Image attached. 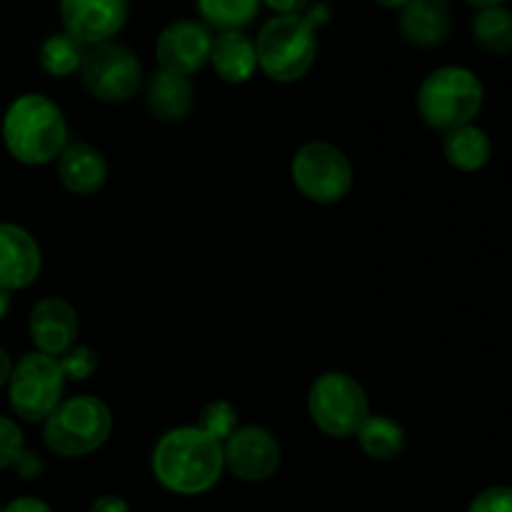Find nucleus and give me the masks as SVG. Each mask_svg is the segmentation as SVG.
<instances>
[{
  "label": "nucleus",
  "mask_w": 512,
  "mask_h": 512,
  "mask_svg": "<svg viewBox=\"0 0 512 512\" xmlns=\"http://www.w3.org/2000/svg\"><path fill=\"white\" fill-rule=\"evenodd\" d=\"M150 470L163 490L183 498L205 495L225 473L223 443L198 425H180L158 438L150 453Z\"/></svg>",
  "instance_id": "obj_1"
},
{
  "label": "nucleus",
  "mask_w": 512,
  "mask_h": 512,
  "mask_svg": "<svg viewBox=\"0 0 512 512\" xmlns=\"http://www.w3.org/2000/svg\"><path fill=\"white\" fill-rule=\"evenodd\" d=\"M0 135L10 158L30 168L55 163L70 143L63 110L43 93L18 95L5 110Z\"/></svg>",
  "instance_id": "obj_2"
},
{
  "label": "nucleus",
  "mask_w": 512,
  "mask_h": 512,
  "mask_svg": "<svg viewBox=\"0 0 512 512\" xmlns=\"http://www.w3.org/2000/svg\"><path fill=\"white\" fill-rule=\"evenodd\" d=\"M330 10L318 3L308 13L275 15L255 38L258 70L273 83H295L305 78L318 58V28L328 23Z\"/></svg>",
  "instance_id": "obj_3"
},
{
  "label": "nucleus",
  "mask_w": 512,
  "mask_h": 512,
  "mask_svg": "<svg viewBox=\"0 0 512 512\" xmlns=\"http://www.w3.org/2000/svg\"><path fill=\"white\" fill-rule=\"evenodd\" d=\"M485 100V88L473 70L463 65H443L433 70L418 88V113L428 128L450 133L473 123Z\"/></svg>",
  "instance_id": "obj_4"
},
{
  "label": "nucleus",
  "mask_w": 512,
  "mask_h": 512,
  "mask_svg": "<svg viewBox=\"0 0 512 512\" xmlns=\"http://www.w3.org/2000/svg\"><path fill=\"white\" fill-rule=\"evenodd\" d=\"M113 433V413L98 395H73L43 423V443L60 458H85L103 448Z\"/></svg>",
  "instance_id": "obj_5"
},
{
  "label": "nucleus",
  "mask_w": 512,
  "mask_h": 512,
  "mask_svg": "<svg viewBox=\"0 0 512 512\" xmlns=\"http://www.w3.org/2000/svg\"><path fill=\"white\" fill-rule=\"evenodd\" d=\"M308 415L315 428L330 438H355L370 415L368 393L350 373L328 370L310 385Z\"/></svg>",
  "instance_id": "obj_6"
},
{
  "label": "nucleus",
  "mask_w": 512,
  "mask_h": 512,
  "mask_svg": "<svg viewBox=\"0 0 512 512\" xmlns=\"http://www.w3.org/2000/svg\"><path fill=\"white\" fill-rule=\"evenodd\" d=\"M290 178L305 200L315 205H335L348 198L355 175L348 155L338 145L310 140L295 150Z\"/></svg>",
  "instance_id": "obj_7"
},
{
  "label": "nucleus",
  "mask_w": 512,
  "mask_h": 512,
  "mask_svg": "<svg viewBox=\"0 0 512 512\" xmlns=\"http://www.w3.org/2000/svg\"><path fill=\"white\" fill-rule=\"evenodd\" d=\"M65 373L60 360L33 350L13 365L8 378V403L25 423H45L48 415L63 403Z\"/></svg>",
  "instance_id": "obj_8"
},
{
  "label": "nucleus",
  "mask_w": 512,
  "mask_h": 512,
  "mask_svg": "<svg viewBox=\"0 0 512 512\" xmlns=\"http://www.w3.org/2000/svg\"><path fill=\"white\" fill-rule=\"evenodd\" d=\"M80 78L88 93L103 103H128L143 88V68L138 55L113 40L90 45L85 50Z\"/></svg>",
  "instance_id": "obj_9"
},
{
  "label": "nucleus",
  "mask_w": 512,
  "mask_h": 512,
  "mask_svg": "<svg viewBox=\"0 0 512 512\" xmlns=\"http://www.w3.org/2000/svg\"><path fill=\"white\" fill-rule=\"evenodd\" d=\"M225 470L243 483H265L278 473L283 448L263 425H243L223 443Z\"/></svg>",
  "instance_id": "obj_10"
},
{
  "label": "nucleus",
  "mask_w": 512,
  "mask_h": 512,
  "mask_svg": "<svg viewBox=\"0 0 512 512\" xmlns=\"http://www.w3.org/2000/svg\"><path fill=\"white\" fill-rule=\"evenodd\" d=\"M213 40V30L200 20H175L165 25L155 40V58L160 70L183 78L200 73L205 65H210Z\"/></svg>",
  "instance_id": "obj_11"
},
{
  "label": "nucleus",
  "mask_w": 512,
  "mask_h": 512,
  "mask_svg": "<svg viewBox=\"0 0 512 512\" xmlns=\"http://www.w3.org/2000/svg\"><path fill=\"white\" fill-rule=\"evenodd\" d=\"M65 33L83 45L113 40L128 20V0H60Z\"/></svg>",
  "instance_id": "obj_12"
},
{
  "label": "nucleus",
  "mask_w": 512,
  "mask_h": 512,
  "mask_svg": "<svg viewBox=\"0 0 512 512\" xmlns=\"http://www.w3.org/2000/svg\"><path fill=\"white\" fill-rule=\"evenodd\" d=\"M80 333L78 310L60 295H48L40 298L33 305L28 315V335L33 340L35 350L45 355H60L68 353L75 345Z\"/></svg>",
  "instance_id": "obj_13"
},
{
  "label": "nucleus",
  "mask_w": 512,
  "mask_h": 512,
  "mask_svg": "<svg viewBox=\"0 0 512 512\" xmlns=\"http://www.w3.org/2000/svg\"><path fill=\"white\" fill-rule=\"evenodd\" d=\"M43 253L30 230L15 223H0V288L25 290L38 280Z\"/></svg>",
  "instance_id": "obj_14"
},
{
  "label": "nucleus",
  "mask_w": 512,
  "mask_h": 512,
  "mask_svg": "<svg viewBox=\"0 0 512 512\" xmlns=\"http://www.w3.org/2000/svg\"><path fill=\"white\" fill-rule=\"evenodd\" d=\"M58 168V178L63 188L73 195H98L108 183V160L100 153L95 145L80 143V140H70L63 148V153L55 160Z\"/></svg>",
  "instance_id": "obj_15"
},
{
  "label": "nucleus",
  "mask_w": 512,
  "mask_h": 512,
  "mask_svg": "<svg viewBox=\"0 0 512 512\" xmlns=\"http://www.w3.org/2000/svg\"><path fill=\"white\" fill-rule=\"evenodd\" d=\"M453 30L448 0H408L400 8V33L415 48H435Z\"/></svg>",
  "instance_id": "obj_16"
},
{
  "label": "nucleus",
  "mask_w": 512,
  "mask_h": 512,
  "mask_svg": "<svg viewBox=\"0 0 512 512\" xmlns=\"http://www.w3.org/2000/svg\"><path fill=\"white\" fill-rule=\"evenodd\" d=\"M195 103V90L190 78L158 70L145 83V105L148 113L160 123H180L190 115Z\"/></svg>",
  "instance_id": "obj_17"
},
{
  "label": "nucleus",
  "mask_w": 512,
  "mask_h": 512,
  "mask_svg": "<svg viewBox=\"0 0 512 512\" xmlns=\"http://www.w3.org/2000/svg\"><path fill=\"white\" fill-rule=\"evenodd\" d=\"M210 65L215 75L228 85H243L258 70V50L255 40L248 38L243 30H230L220 33L213 40V53H210Z\"/></svg>",
  "instance_id": "obj_18"
},
{
  "label": "nucleus",
  "mask_w": 512,
  "mask_h": 512,
  "mask_svg": "<svg viewBox=\"0 0 512 512\" xmlns=\"http://www.w3.org/2000/svg\"><path fill=\"white\" fill-rule=\"evenodd\" d=\"M443 155L460 173H478L493 158V143L483 128L468 123L445 133Z\"/></svg>",
  "instance_id": "obj_19"
},
{
  "label": "nucleus",
  "mask_w": 512,
  "mask_h": 512,
  "mask_svg": "<svg viewBox=\"0 0 512 512\" xmlns=\"http://www.w3.org/2000/svg\"><path fill=\"white\" fill-rule=\"evenodd\" d=\"M358 445L370 460H378V463H390V460L400 458L405 450V430L398 420L388 418V415H368V420L363 423V428L358 430Z\"/></svg>",
  "instance_id": "obj_20"
},
{
  "label": "nucleus",
  "mask_w": 512,
  "mask_h": 512,
  "mask_svg": "<svg viewBox=\"0 0 512 512\" xmlns=\"http://www.w3.org/2000/svg\"><path fill=\"white\" fill-rule=\"evenodd\" d=\"M195 3L203 23L220 33L248 28L260 10V0H195Z\"/></svg>",
  "instance_id": "obj_21"
},
{
  "label": "nucleus",
  "mask_w": 512,
  "mask_h": 512,
  "mask_svg": "<svg viewBox=\"0 0 512 512\" xmlns=\"http://www.w3.org/2000/svg\"><path fill=\"white\" fill-rule=\"evenodd\" d=\"M85 50L88 45H83L80 40H75L73 35L55 33L40 45V65L48 75L53 78H68V75L80 73V65H83Z\"/></svg>",
  "instance_id": "obj_22"
},
{
  "label": "nucleus",
  "mask_w": 512,
  "mask_h": 512,
  "mask_svg": "<svg viewBox=\"0 0 512 512\" xmlns=\"http://www.w3.org/2000/svg\"><path fill=\"white\" fill-rule=\"evenodd\" d=\"M473 35L483 50L505 55L512 50V13L508 8H480L473 20Z\"/></svg>",
  "instance_id": "obj_23"
},
{
  "label": "nucleus",
  "mask_w": 512,
  "mask_h": 512,
  "mask_svg": "<svg viewBox=\"0 0 512 512\" xmlns=\"http://www.w3.org/2000/svg\"><path fill=\"white\" fill-rule=\"evenodd\" d=\"M198 428L215 438L218 443H225L235 430L240 428V413L228 400H210L203 405L198 415Z\"/></svg>",
  "instance_id": "obj_24"
},
{
  "label": "nucleus",
  "mask_w": 512,
  "mask_h": 512,
  "mask_svg": "<svg viewBox=\"0 0 512 512\" xmlns=\"http://www.w3.org/2000/svg\"><path fill=\"white\" fill-rule=\"evenodd\" d=\"M60 368H63L65 380H73V383H85L88 378H93L98 373L100 358L90 345L75 343L73 348L65 355H60Z\"/></svg>",
  "instance_id": "obj_25"
},
{
  "label": "nucleus",
  "mask_w": 512,
  "mask_h": 512,
  "mask_svg": "<svg viewBox=\"0 0 512 512\" xmlns=\"http://www.w3.org/2000/svg\"><path fill=\"white\" fill-rule=\"evenodd\" d=\"M25 450V438L23 430L15 420L0 415V470L13 468L15 460L20 458V453Z\"/></svg>",
  "instance_id": "obj_26"
},
{
  "label": "nucleus",
  "mask_w": 512,
  "mask_h": 512,
  "mask_svg": "<svg viewBox=\"0 0 512 512\" xmlns=\"http://www.w3.org/2000/svg\"><path fill=\"white\" fill-rule=\"evenodd\" d=\"M468 512H512V488L510 485H495L475 495Z\"/></svg>",
  "instance_id": "obj_27"
},
{
  "label": "nucleus",
  "mask_w": 512,
  "mask_h": 512,
  "mask_svg": "<svg viewBox=\"0 0 512 512\" xmlns=\"http://www.w3.org/2000/svg\"><path fill=\"white\" fill-rule=\"evenodd\" d=\"M13 470H15V475H18V478L38 480L40 475L45 473V463H43V458H40L38 453H30V450H23V453H20V458L15 460Z\"/></svg>",
  "instance_id": "obj_28"
},
{
  "label": "nucleus",
  "mask_w": 512,
  "mask_h": 512,
  "mask_svg": "<svg viewBox=\"0 0 512 512\" xmlns=\"http://www.w3.org/2000/svg\"><path fill=\"white\" fill-rule=\"evenodd\" d=\"M3 512H53V508L35 495H20V498L10 500Z\"/></svg>",
  "instance_id": "obj_29"
},
{
  "label": "nucleus",
  "mask_w": 512,
  "mask_h": 512,
  "mask_svg": "<svg viewBox=\"0 0 512 512\" xmlns=\"http://www.w3.org/2000/svg\"><path fill=\"white\" fill-rule=\"evenodd\" d=\"M88 512H133L130 510V503L125 498H120V495H100V498H95L93 503H90Z\"/></svg>",
  "instance_id": "obj_30"
},
{
  "label": "nucleus",
  "mask_w": 512,
  "mask_h": 512,
  "mask_svg": "<svg viewBox=\"0 0 512 512\" xmlns=\"http://www.w3.org/2000/svg\"><path fill=\"white\" fill-rule=\"evenodd\" d=\"M260 3L268 5L275 15H298L305 13L310 0H260Z\"/></svg>",
  "instance_id": "obj_31"
},
{
  "label": "nucleus",
  "mask_w": 512,
  "mask_h": 512,
  "mask_svg": "<svg viewBox=\"0 0 512 512\" xmlns=\"http://www.w3.org/2000/svg\"><path fill=\"white\" fill-rule=\"evenodd\" d=\"M10 373H13V360H10V355L0 348V388L8 385Z\"/></svg>",
  "instance_id": "obj_32"
},
{
  "label": "nucleus",
  "mask_w": 512,
  "mask_h": 512,
  "mask_svg": "<svg viewBox=\"0 0 512 512\" xmlns=\"http://www.w3.org/2000/svg\"><path fill=\"white\" fill-rule=\"evenodd\" d=\"M10 308H13V298H10V290L0 288V320H3L5 315L10 313Z\"/></svg>",
  "instance_id": "obj_33"
},
{
  "label": "nucleus",
  "mask_w": 512,
  "mask_h": 512,
  "mask_svg": "<svg viewBox=\"0 0 512 512\" xmlns=\"http://www.w3.org/2000/svg\"><path fill=\"white\" fill-rule=\"evenodd\" d=\"M375 3L380 5V8H388V10H395V8H403L405 3H408V0H375Z\"/></svg>",
  "instance_id": "obj_34"
},
{
  "label": "nucleus",
  "mask_w": 512,
  "mask_h": 512,
  "mask_svg": "<svg viewBox=\"0 0 512 512\" xmlns=\"http://www.w3.org/2000/svg\"><path fill=\"white\" fill-rule=\"evenodd\" d=\"M470 5H478V8H495V5H503L505 0H468Z\"/></svg>",
  "instance_id": "obj_35"
},
{
  "label": "nucleus",
  "mask_w": 512,
  "mask_h": 512,
  "mask_svg": "<svg viewBox=\"0 0 512 512\" xmlns=\"http://www.w3.org/2000/svg\"><path fill=\"white\" fill-rule=\"evenodd\" d=\"M0 512H3V508H0Z\"/></svg>",
  "instance_id": "obj_36"
}]
</instances>
